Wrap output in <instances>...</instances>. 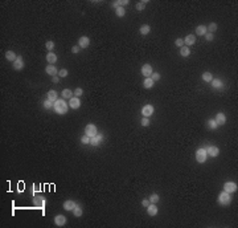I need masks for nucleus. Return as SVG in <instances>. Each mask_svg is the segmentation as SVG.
Listing matches in <instances>:
<instances>
[{"label":"nucleus","mask_w":238,"mask_h":228,"mask_svg":"<svg viewBox=\"0 0 238 228\" xmlns=\"http://www.w3.org/2000/svg\"><path fill=\"white\" fill-rule=\"evenodd\" d=\"M208 126H209V129H212V130H216V129L218 127V125H217L216 119H209V121H208Z\"/></svg>","instance_id":"7c9ffc66"},{"label":"nucleus","mask_w":238,"mask_h":228,"mask_svg":"<svg viewBox=\"0 0 238 228\" xmlns=\"http://www.w3.org/2000/svg\"><path fill=\"white\" fill-rule=\"evenodd\" d=\"M206 159H208V153H206L205 147H200V149H197V151H196V160H197L199 163H204Z\"/></svg>","instance_id":"f03ea898"},{"label":"nucleus","mask_w":238,"mask_h":228,"mask_svg":"<svg viewBox=\"0 0 238 228\" xmlns=\"http://www.w3.org/2000/svg\"><path fill=\"white\" fill-rule=\"evenodd\" d=\"M160 200V196L157 195V194H152V195L150 196V203H153V204H156L157 202Z\"/></svg>","instance_id":"473e14b6"},{"label":"nucleus","mask_w":238,"mask_h":228,"mask_svg":"<svg viewBox=\"0 0 238 228\" xmlns=\"http://www.w3.org/2000/svg\"><path fill=\"white\" fill-rule=\"evenodd\" d=\"M202 80L205 82H210L213 80V74L210 72H205L204 74H202Z\"/></svg>","instance_id":"c756f323"},{"label":"nucleus","mask_w":238,"mask_h":228,"mask_svg":"<svg viewBox=\"0 0 238 228\" xmlns=\"http://www.w3.org/2000/svg\"><path fill=\"white\" fill-rule=\"evenodd\" d=\"M196 42V37L193 36V35H188V36L184 39V44H185V46H191L193 45Z\"/></svg>","instance_id":"6ab92c4d"},{"label":"nucleus","mask_w":238,"mask_h":228,"mask_svg":"<svg viewBox=\"0 0 238 228\" xmlns=\"http://www.w3.org/2000/svg\"><path fill=\"white\" fill-rule=\"evenodd\" d=\"M151 78H152L153 81L156 82V81H159V80H160V74H159V73H155V72H153L152 74H151Z\"/></svg>","instance_id":"37998d69"},{"label":"nucleus","mask_w":238,"mask_h":228,"mask_svg":"<svg viewBox=\"0 0 238 228\" xmlns=\"http://www.w3.org/2000/svg\"><path fill=\"white\" fill-rule=\"evenodd\" d=\"M72 212H73V215H74L75 218H79V216H82V208H81V205L77 204Z\"/></svg>","instance_id":"c85d7f7f"},{"label":"nucleus","mask_w":238,"mask_h":228,"mask_svg":"<svg viewBox=\"0 0 238 228\" xmlns=\"http://www.w3.org/2000/svg\"><path fill=\"white\" fill-rule=\"evenodd\" d=\"M118 3H119V7H126L128 3H130V1H128V0H119Z\"/></svg>","instance_id":"c03bdc74"},{"label":"nucleus","mask_w":238,"mask_h":228,"mask_svg":"<svg viewBox=\"0 0 238 228\" xmlns=\"http://www.w3.org/2000/svg\"><path fill=\"white\" fill-rule=\"evenodd\" d=\"M73 93H74V97H78L79 98L82 94H83V90H82V88H77L74 91H73Z\"/></svg>","instance_id":"c9c22d12"},{"label":"nucleus","mask_w":238,"mask_h":228,"mask_svg":"<svg viewBox=\"0 0 238 228\" xmlns=\"http://www.w3.org/2000/svg\"><path fill=\"white\" fill-rule=\"evenodd\" d=\"M58 81H60V77H58V76H54V77H52V82H53V84H57Z\"/></svg>","instance_id":"de8ad7c7"},{"label":"nucleus","mask_w":238,"mask_h":228,"mask_svg":"<svg viewBox=\"0 0 238 228\" xmlns=\"http://www.w3.org/2000/svg\"><path fill=\"white\" fill-rule=\"evenodd\" d=\"M53 109H54V111L57 114H66L69 110V104H66V101L64 100V98H58L57 101L54 102V106H53Z\"/></svg>","instance_id":"f257e3e1"},{"label":"nucleus","mask_w":238,"mask_h":228,"mask_svg":"<svg viewBox=\"0 0 238 228\" xmlns=\"http://www.w3.org/2000/svg\"><path fill=\"white\" fill-rule=\"evenodd\" d=\"M142 126H144V127H147L148 125H150V118H147V117H143L142 118Z\"/></svg>","instance_id":"58836bf2"},{"label":"nucleus","mask_w":238,"mask_h":228,"mask_svg":"<svg viewBox=\"0 0 238 228\" xmlns=\"http://www.w3.org/2000/svg\"><path fill=\"white\" fill-rule=\"evenodd\" d=\"M75 205H77L75 202H73V200H66V202H64V210H65V211H73Z\"/></svg>","instance_id":"f3484780"},{"label":"nucleus","mask_w":238,"mask_h":228,"mask_svg":"<svg viewBox=\"0 0 238 228\" xmlns=\"http://www.w3.org/2000/svg\"><path fill=\"white\" fill-rule=\"evenodd\" d=\"M54 224L57 227H62V225L66 224V218L64 215H57L54 218Z\"/></svg>","instance_id":"2eb2a0df"},{"label":"nucleus","mask_w":238,"mask_h":228,"mask_svg":"<svg viewBox=\"0 0 238 228\" xmlns=\"http://www.w3.org/2000/svg\"><path fill=\"white\" fill-rule=\"evenodd\" d=\"M102 139H103V135H102V134H97L95 137L90 138V145H93V146H99V145L102 143Z\"/></svg>","instance_id":"ddd939ff"},{"label":"nucleus","mask_w":238,"mask_h":228,"mask_svg":"<svg viewBox=\"0 0 238 228\" xmlns=\"http://www.w3.org/2000/svg\"><path fill=\"white\" fill-rule=\"evenodd\" d=\"M142 74L144 76V77H151V74L153 73V70H152V66L150 65V64H144L143 66H142Z\"/></svg>","instance_id":"6e6552de"},{"label":"nucleus","mask_w":238,"mask_h":228,"mask_svg":"<svg viewBox=\"0 0 238 228\" xmlns=\"http://www.w3.org/2000/svg\"><path fill=\"white\" fill-rule=\"evenodd\" d=\"M45 72L48 73L49 76H52V77H54V76H57V74H58V69L56 68V65H52V64H49V65L45 68Z\"/></svg>","instance_id":"f8f14e48"},{"label":"nucleus","mask_w":238,"mask_h":228,"mask_svg":"<svg viewBox=\"0 0 238 228\" xmlns=\"http://www.w3.org/2000/svg\"><path fill=\"white\" fill-rule=\"evenodd\" d=\"M97 134H98V129H97V126H95L94 124H89L87 126L85 127V135L93 138V137H95Z\"/></svg>","instance_id":"20e7f679"},{"label":"nucleus","mask_w":238,"mask_h":228,"mask_svg":"<svg viewBox=\"0 0 238 228\" xmlns=\"http://www.w3.org/2000/svg\"><path fill=\"white\" fill-rule=\"evenodd\" d=\"M237 183L234 182H225V184H224V191L229 192V194H233V192L237 191Z\"/></svg>","instance_id":"423d86ee"},{"label":"nucleus","mask_w":238,"mask_h":228,"mask_svg":"<svg viewBox=\"0 0 238 228\" xmlns=\"http://www.w3.org/2000/svg\"><path fill=\"white\" fill-rule=\"evenodd\" d=\"M216 122H217L218 126L225 125L226 124V115L224 113H217V115H216Z\"/></svg>","instance_id":"dca6fc26"},{"label":"nucleus","mask_w":238,"mask_h":228,"mask_svg":"<svg viewBox=\"0 0 238 228\" xmlns=\"http://www.w3.org/2000/svg\"><path fill=\"white\" fill-rule=\"evenodd\" d=\"M115 15H117L118 17H123L124 15H126V10H124L123 7H117V8H115Z\"/></svg>","instance_id":"cd10ccee"},{"label":"nucleus","mask_w":238,"mask_h":228,"mask_svg":"<svg viewBox=\"0 0 238 228\" xmlns=\"http://www.w3.org/2000/svg\"><path fill=\"white\" fill-rule=\"evenodd\" d=\"M142 205H143V207H147V205H150V199H143V202H142Z\"/></svg>","instance_id":"a18cd8bd"},{"label":"nucleus","mask_w":238,"mask_h":228,"mask_svg":"<svg viewBox=\"0 0 238 228\" xmlns=\"http://www.w3.org/2000/svg\"><path fill=\"white\" fill-rule=\"evenodd\" d=\"M61 94H62V98H64V100H70L72 97H74V93H73L70 89H64Z\"/></svg>","instance_id":"aec40b11"},{"label":"nucleus","mask_w":238,"mask_h":228,"mask_svg":"<svg viewBox=\"0 0 238 228\" xmlns=\"http://www.w3.org/2000/svg\"><path fill=\"white\" fill-rule=\"evenodd\" d=\"M45 48L48 49V51H53V49H54V42L53 41H46Z\"/></svg>","instance_id":"e433bc0d"},{"label":"nucleus","mask_w":238,"mask_h":228,"mask_svg":"<svg viewBox=\"0 0 238 228\" xmlns=\"http://www.w3.org/2000/svg\"><path fill=\"white\" fill-rule=\"evenodd\" d=\"M206 32H208L206 25H199L196 28V35H197V36H205Z\"/></svg>","instance_id":"4be33fe9"},{"label":"nucleus","mask_w":238,"mask_h":228,"mask_svg":"<svg viewBox=\"0 0 238 228\" xmlns=\"http://www.w3.org/2000/svg\"><path fill=\"white\" fill-rule=\"evenodd\" d=\"M146 208H147V214H148L150 216H155V215H157V207H156V204H153V203H150V205H147Z\"/></svg>","instance_id":"4468645a"},{"label":"nucleus","mask_w":238,"mask_h":228,"mask_svg":"<svg viewBox=\"0 0 238 228\" xmlns=\"http://www.w3.org/2000/svg\"><path fill=\"white\" fill-rule=\"evenodd\" d=\"M146 4H147L146 0H143V1H139V3L136 4V10H138V11H143L144 8H146Z\"/></svg>","instance_id":"72a5a7b5"},{"label":"nucleus","mask_w":238,"mask_h":228,"mask_svg":"<svg viewBox=\"0 0 238 228\" xmlns=\"http://www.w3.org/2000/svg\"><path fill=\"white\" fill-rule=\"evenodd\" d=\"M212 86L216 89H222L224 88V82L221 81V80H218V78H214V80H212Z\"/></svg>","instance_id":"393cba45"},{"label":"nucleus","mask_w":238,"mask_h":228,"mask_svg":"<svg viewBox=\"0 0 238 228\" xmlns=\"http://www.w3.org/2000/svg\"><path fill=\"white\" fill-rule=\"evenodd\" d=\"M5 59L8 60V61L15 62V60L17 59V55L13 52V51H7V52H5Z\"/></svg>","instance_id":"412c9836"},{"label":"nucleus","mask_w":238,"mask_h":228,"mask_svg":"<svg viewBox=\"0 0 238 228\" xmlns=\"http://www.w3.org/2000/svg\"><path fill=\"white\" fill-rule=\"evenodd\" d=\"M153 85H155V81H153V80H152L151 77H147L146 80L143 81V86H144L146 89H151V88L153 86Z\"/></svg>","instance_id":"b1692460"},{"label":"nucleus","mask_w":238,"mask_h":228,"mask_svg":"<svg viewBox=\"0 0 238 228\" xmlns=\"http://www.w3.org/2000/svg\"><path fill=\"white\" fill-rule=\"evenodd\" d=\"M53 106H54V102L49 101V100H46V101L44 102V108H45V109H52Z\"/></svg>","instance_id":"f704fd0d"},{"label":"nucleus","mask_w":238,"mask_h":228,"mask_svg":"<svg viewBox=\"0 0 238 228\" xmlns=\"http://www.w3.org/2000/svg\"><path fill=\"white\" fill-rule=\"evenodd\" d=\"M89 45H90V39H89L87 36L79 37V40H78V46H79V48L85 49V48H87Z\"/></svg>","instance_id":"9b49d317"},{"label":"nucleus","mask_w":238,"mask_h":228,"mask_svg":"<svg viewBox=\"0 0 238 228\" xmlns=\"http://www.w3.org/2000/svg\"><path fill=\"white\" fill-rule=\"evenodd\" d=\"M113 5L117 8V7H119V3H118V0H115V1H113Z\"/></svg>","instance_id":"09e8293b"},{"label":"nucleus","mask_w":238,"mask_h":228,"mask_svg":"<svg viewBox=\"0 0 238 228\" xmlns=\"http://www.w3.org/2000/svg\"><path fill=\"white\" fill-rule=\"evenodd\" d=\"M180 55L183 56V57H188V56L191 55V49H189V46H181L180 48Z\"/></svg>","instance_id":"a878e982"},{"label":"nucleus","mask_w":238,"mask_h":228,"mask_svg":"<svg viewBox=\"0 0 238 228\" xmlns=\"http://www.w3.org/2000/svg\"><path fill=\"white\" fill-rule=\"evenodd\" d=\"M79 49H81V48H79V46L74 45V46H73V48H72V53H78V52H79Z\"/></svg>","instance_id":"49530a36"},{"label":"nucleus","mask_w":238,"mask_h":228,"mask_svg":"<svg viewBox=\"0 0 238 228\" xmlns=\"http://www.w3.org/2000/svg\"><path fill=\"white\" fill-rule=\"evenodd\" d=\"M206 29H208V32L214 33L216 31H217V24H216V23H210L208 27H206Z\"/></svg>","instance_id":"2f4dec72"},{"label":"nucleus","mask_w":238,"mask_h":228,"mask_svg":"<svg viewBox=\"0 0 238 228\" xmlns=\"http://www.w3.org/2000/svg\"><path fill=\"white\" fill-rule=\"evenodd\" d=\"M46 61H48L49 64L54 65L56 62H57V55L53 52H48V55H46Z\"/></svg>","instance_id":"a211bd4d"},{"label":"nucleus","mask_w":238,"mask_h":228,"mask_svg":"<svg viewBox=\"0 0 238 228\" xmlns=\"http://www.w3.org/2000/svg\"><path fill=\"white\" fill-rule=\"evenodd\" d=\"M69 108L74 109V110H77V109L81 108V101H79L78 97H72L70 100H69Z\"/></svg>","instance_id":"0eeeda50"},{"label":"nucleus","mask_w":238,"mask_h":228,"mask_svg":"<svg viewBox=\"0 0 238 228\" xmlns=\"http://www.w3.org/2000/svg\"><path fill=\"white\" fill-rule=\"evenodd\" d=\"M150 32H151V27L148 25V24H144V25L140 27V35L146 36V35H148Z\"/></svg>","instance_id":"bb28decb"},{"label":"nucleus","mask_w":238,"mask_h":228,"mask_svg":"<svg viewBox=\"0 0 238 228\" xmlns=\"http://www.w3.org/2000/svg\"><path fill=\"white\" fill-rule=\"evenodd\" d=\"M153 111H155V108H153L152 105H144L143 108H142V114H143V117L150 118L153 114Z\"/></svg>","instance_id":"39448f33"},{"label":"nucleus","mask_w":238,"mask_h":228,"mask_svg":"<svg viewBox=\"0 0 238 228\" xmlns=\"http://www.w3.org/2000/svg\"><path fill=\"white\" fill-rule=\"evenodd\" d=\"M66 76H68V70H66V69L58 70V77H66Z\"/></svg>","instance_id":"79ce46f5"},{"label":"nucleus","mask_w":238,"mask_h":228,"mask_svg":"<svg viewBox=\"0 0 238 228\" xmlns=\"http://www.w3.org/2000/svg\"><path fill=\"white\" fill-rule=\"evenodd\" d=\"M48 100L52 102H56L58 100V94H57V91L56 90H49L48 91Z\"/></svg>","instance_id":"5701e85b"},{"label":"nucleus","mask_w":238,"mask_h":228,"mask_svg":"<svg viewBox=\"0 0 238 228\" xmlns=\"http://www.w3.org/2000/svg\"><path fill=\"white\" fill-rule=\"evenodd\" d=\"M175 45L179 46V48L184 46V39H176V40H175Z\"/></svg>","instance_id":"4c0bfd02"},{"label":"nucleus","mask_w":238,"mask_h":228,"mask_svg":"<svg viewBox=\"0 0 238 228\" xmlns=\"http://www.w3.org/2000/svg\"><path fill=\"white\" fill-rule=\"evenodd\" d=\"M218 202H220V204H222V205H228V204H230V202H232V196H230L229 192L222 191L218 195Z\"/></svg>","instance_id":"7ed1b4c3"},{"label":"nucleus","mask_w":238,"mask_h":228,"mask_svg":"<svg viewBox=\"0 0 238 228\" xmlns=\"http://www.w3.org/2000/svg\"><path fill=\"white\" fill-rule=\"evenodd\" d=\"M213 37H214V35H213V33H210V32H206V33H205L206 41H213Z\"/></svg>","instance_id":"a19ab883"},{"label":"nucleus","mask_w":238,"mask_h":228,"mask_svg":"<svg viewBox=\"0 0 238 228\" xmlns=\"http://www.w3.org/2000/svg\"><path fill=\"white\" fill-rule=\"evenodd\" d=\"M81 142L83 145H89L90 143V137H87V135H83V137L81 138Z\"/></svg>","instance_id":"ea45409f"},{"label":"nucleus","mask_w":238,"mask_h":228,"mask_svg":"<svg viewBox=\"0 0 238 228\" xmlns=\"http://www.w3.org/2000/svg\"><path fill=\"white\" fill-rule=\"evenodd\" d=\"M206 153H208V156L216 158V156H218V154H220V149L217 146H209V147H206Z\"/></svg>","instance_id":"1a4fd4ad"},{"label":"nucleus","mask_w":238,"mask_h":228,"mask_svg":"<svg viewBox=\"0 0 238 228\" xmlns=\"http://www.w3.org/2000/svg\"><path fill=\"white\" fill-rule=\"evenodd\" d=\"M24 68V60L21 56H17V59L15 60V62H13V69L15 70H21V69Z\"/></svg>","instance_id":"9d476101"}]
</instances>
